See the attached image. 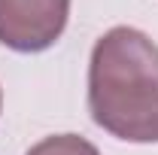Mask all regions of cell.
I'll return each instance as SVG.
<instances>
[{"label":"cell","instance_id":"obj_2","mask_svg":"<svg viewBox=\"0 0 158 155\" xmlns=\"http://www.w3.org/2000/svg\"><path fill=\"white\" fill-rule=\"evenodd\" d=\"M70 15V0H0V43L15 52L55 46Z\"/></svg>","mask_w":158,"mask_h":155},{"label":"cell","instance_id":"obj_3","mask_svg":"<svg viewBox=\"0 0 158 155\" xmlns=\"http://www.w3.org/2000/svg\"><path fill=\"white\" fill-rule=\"evenodd\" d=\"M24 155H100V152L79 134H55V137L40 140Z\"/></svg>","mask_w":158,"mask_h":155},{"label":"cell","instance_id":"obj_4","mask_svg":"<svg viewBox=\"0 0 158 155\" xmlns=\"http://www.w3.org/2000/svg\"><path fill=\"white\" fill-rule=\"evenodd\" d=\"M0 107H3V91H0Z\"/></svg>","mask_w":158,"mask_h":155},{"label":"cell","instance_id":"obj_1","mask_svg":"<svg viewBox=\"0 0 158 155\" xmlns=\"http://www.w3.org/2000/svg\"><path fill=\"white\" fill-rule=\"evenodd\" d=\"M88 113L128 143H158V46L137 27L118 24L91 49Z\"/></svg>","mask_w":158,"mask_h":155}]
</instances>
